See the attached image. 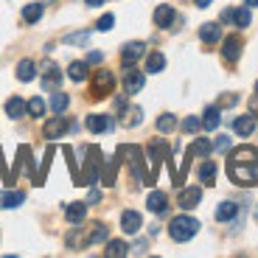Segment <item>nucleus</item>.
<instances>
[{"label":"nucleus","mask_w":258,"mask_h":258,"mask_svg":"<svg viewBox=\"0 0 258 258\" xmlns=\"http://www.w3.org/2000/svg\"><path fill=\"white\" fill-rule=\"evenodd\" d=\"M141 118H143V112L138 110H126V118H123V126H135V123H141Z\"/></svg>","instance_id":"obj_36"},{"label":"nucleus","mask_w":258,"mask_h":258,"mask_svg":"<svg viewBox=\"0 0 258 258\" xmlns=\"http://www.w3.org/2000/svg\"><path fill=\"white\" fill-rule=\"evenodd\" d=\"M87 6H93V9H98V6H104V0H87Z\"/></svg>","instance_id":"obj_46"},{"label":"nucleus","mask_w":258,"mask_h":258,"mask_svg":"<svg viewBox=\"0 0 258 258\" xmlns=\"http://www.w3.org/2000/svg\"><path fill=\"white\" fill-rule=\"evenodd\" d=\"M143 82H146L143 71H132V68H126V73H123V90H126L129 96H135L138 90H143Z\"/></svg>","instance_id":"obj_7"},{"label":"nucleus","mask_w":258,"mask_h":258,"mask_svg":"<svg viewBox=\"0 0 258 258\" xmlns=\"http://www.w3.org/2000/svg\"><path fill=\"white\" fill-rule=\"evenodd\" d=\"M112 126V121H110V115H87V129L90 132H107V129Z\"/></svg>","instance_id":"obj_20"},{"label":"nucleus","mask_w":258,"mask_h":258,"mask_svg":"<svg viewBox=\"0 0 258 258\" xmlns=\"http://www.w3.org/2000/svg\"><path fill=\"white\" fill-rule=\"evenodd\" d=\"M213 180H216V163H213V160H205V163L200 166V182L213 185Z\"/></svg>","instance_id":"obj_23"},{"label":"nucleus","mask_w":258,"mask_h":258,"mask_svg":"<svg viewBox=\"0 0 258 258\" xmlns=\"http://www.w3.org/2000/svg\"><path fill=\"white\" fill-rule=\"evenodd\" d=\"M143 51H146L143 42H126V45L121 48V64L123 68H132V64L143 56Z\"/></svg>","instance_id":"obj_5"},{"label":"nucleus","mask_w":258,"mask_h":258,"mask_svg":"<svg viewBox=\"0 0 258 258\" xmlns=\"http://www.w3.org/2000/svg\"><path fill=\"white\" fill-rule=\"evenodd\" d=\"M211 3H213V0H197V6H200V9H208Z\"/></svg>","instance_id":"obj_47"},{"label":"nucleus","mask_w":258,"mask_h":258,"mask_svg":"<svg viewBox=\"0 0 258 258\" xmlns=\"http://www.w3.org/2000/svg\"><path fill=\"white\" fill-rule=\"evenodd\" d=\"M219 121H222V115H219V107H208L205 110V118H202V126L211 132V129H216L219 126Z\"/></svg>","instance_id":"obj_27"},{"label":"nucleus","mask_w":258,"mask_h":258,"mask_svg":"<svg viewBox=\"0 0 258 258\" xmlns=\"http://www.w3.org/2000/svg\"><path fill=\"white\" fill-rule=\"evenodd\" d=\"M236 101H239V96H236V93H227V96L219 98V107H233Z\"/></svg>","instance_id":"obj_39"},{"label":"nucleus","mask_w":258,"mask_h":258,"mask_svg":"<svg viewBox=\"0 0 258 258\" xmlns=\"http://www.w3.org/2000/svg\"><path fill=\"white\" fill-rule=\"evenodd\" d=\"M37 76V68H34L31 59H23V62L17 64V79L20 82H31V79Z\"/></svg>","instance_id":"obj_22"},{"label":"nucleus","mask_w":258,"mask_h":258,"mask_svg":"<svg viewBox=\"0 0 258 258\" xmlns=\"http://www.w3.org/2000/svg\"><path fill=\"white\" fill-rule=\"evenodd\" d=\"M255 93H258V82H255Z\"/></svg>","instance_id":"obj_49"},{"label":"nucleus","mask_w":258,"mask_h":258,"mask_svg":"<svg viewBox=\"0 0 258 258\" xmlns=\"http://www.w3.org/2000/svg\"><path fill=\"white\" fill-rule=\"evenodd\" d=\"M197 230H200V222L194 219V216H177V219H171V225H168V236H171L174 241L194 239Z\"/></svg>","instance_id":"obj_2"},{"label":"nucleus","mask_w":258,"mask_h":258,"mask_svg":"<svg viewBox=\"0 0 258 258\" xmlns=\"http://www.w3.org/2000/svg\"><path fill=\"white\" fill-rule=\"evenodd\" d=\"M64 244L71 247V250H82V247H87L90 241H87V233H82V227H73V230L68 233Z\"/></svg>","instance_id":"obj_18"},{"label":"nucleus","mask_w":258,"mask_h":258,"mask_svg":"<svg viewBox=\"0 0 258 258\" xmlns=\"http://www.w3.org/2000/svg\"><path fill=\"white\" fill-rule=\"evenodd\" d=\"M219 37H222L219 23H205V26L200 28V39L205 42V45H213V42H219Z\"/></svg>","instance_id":"obj_14"},{"label":"nucleus","mask_w":258,"mask_h":258,"mask_svg":"<svg viewBox=\"0 0 258 258\" xmlns=\"http://www.w3.org/2000/svg\"><path fill=\"white\" fill-rule=\"evenodd\" d=\"M42 71H45V76H42V87H45V90H51V87H56V84L62 82V73H59V68L53 62H48Z\"/></svg>","instance_id":"obj_16"},{"label":"nucleus","mask_w":258,"mask_h":258,"mask_svg":"<svg viewBox=\"0 0 258 258\" xmlns=\"http://www.w3.org/2000/svg\"><path fill=\"white\" fill-rule=\"evenodd\" d=\"M98 200H101V191H98V188H93L90 197H87V202H98Z\"/></svg>","instance_id":"obj_45"},{"label":"nucleus","mask_w":258,"mask_h":258,"mask_svg":"<svg viewBox=\"0 0 258 258\" xmlns=\"http://www.w3.org/2000/svg\"><path fill=\"white\" fill-rule=\"evenodd\" d=\"M112 26H115V17H112V14H104V17L96 23V28H98V31H110Z\"/></svg>","instance_id":"obj_38"},{"label":"nucleus","mask_w":258,"mask_h":258,"mask_svg":"<svg viewBox=\"0 0 258 258\" xmlns=\"http://www.w3.org/2000/svg\"><path fill=\"white\" fill-rule=\"evenodd\" d=\"M236 213H239V205H236V202H222V205L216 208V219L227 222V219H233Z\"/></svg>","instance_id":"obj_25"},{"label":"nucleus","mask_w":258,"mask_h":258,"mask_svg":"<svg viewBox=\"0 0 258 258\" xmlns=\"http://www.w3.org/2000/svg\"><path fill=\"white\" fill-rule=\"evenodd\" d=\"M84 216H87V202H71V205L64 208V219L71 222V225H82Z\"/></svg>","instance_id":"obj_11"},{"label":"nucleus","mask_w":258,"mask_h":258,"mask_svg":"<svg viewBox=\"0 0 258 258\" xmlns=\"http://www.w3.org/2000/svg\"><path fill=\"white\" fill-rule=\"evenodd\" d=\"M68 104H71V98L64 96V93H53L51 96V110L53 112H64L68 110Z\"/></svg>","instance_id":"obj_32"},{"label":"nucleus","mask_w":258,"mask_h":258,"mask_svg":"<svg viewBox=\"0 0 258 258\" xmlns=\"http://www.w3.org/2000/svg\"><path fill=\"white\" fill-rule=\"evenodd\" d=\"M39 17H42V3H28L23 9V23H28V26H34Z\"/></svg>","instance_id":"obj_24"},{"label":"nucleus","mask_w":258,"mask_h":258,"mask_svg":"<svg viewBox=\"0 0 258 258\" xmlns=\"http://www.w3.org/2000/svg\"><path fill=\"white\" fill-rule=\"evenodd\" d=\"M157 129L166 132V135H168V132H174V129H177V118L168 115V112H166V115H160V118H157Z\"/></svg>","instance_id":"obj_33"},{"label":"nucleus","mask_w":258,"mask_h":258,"mask_svg":"<svg viewBox=\"0 0 258 258\" xmlns=\"http://www.w3.org/2000/svg\"><path fill=\"white\" fill-rule=\"evenodd\" d=\"M200 126H202V121L194 118V115H188L185 121H182V129H185V132H200Z\"/></svg>","instance_id":"obj_37"},{"label":"nucleus","mask_w":258,"mask_h":258,"mask_svg":"<svg viewBox=\"0 0 258 258\" xmlns=\"http://www.w3.org/2000/svg\"><path fill=\"white\" fill-rule=\"evenodd\" d=\"M68 118L62 115V112H56V115L51 118V121H45V126H42V132H45V138H59V135H64L68 132Z\"/></svg>","instance_id":"obj_6"},{"label":"nucleus","mask_w":258,"mask_h":258,"mask_svg":"<svg viewBox=\"0 0 258 258\" xmlns=\"http://www.w3.org/2000/svg\"><path fill=\"white\" fill-rule=\"evenodd\" d=\"M227 174L239 185H258V163H233L227 160Z\"/></svg>","instance_id":"obj_1"},{"label":"nucleus","mask_w":258,"mask_h":258,"mask_svg":"<svg viewBox=\"0 0 258 258\" xmlns=\"http://www.w3.org/2000/svg\"><path fill=\"white\" fill-rule=\"evenodd\" d=\"M23 112H26V101H23L20 96H12L6 101V115L17 121V118H23Z\"/></svg>","instance_id":"obj_21"},{"label":"nucleus","mask_w":258,"mask_h":258,"mask_svg":"<svg viewBox=\"0 0 258 258\" xmlns=\"http://www.w3.org/2000/svg\"><path fill=\"white\" fill-rule=\"evenodd\" d=\"M126 252H129V247L126 244H123V241H110V244H107V250H104V255H107V258H121V255H126Z\"/></svg>","instance_id":"obj_30"},{"label":"nucleus","mask_w":258,"mask_h":258,"mask_svg":"<svg viewBox=\"0 0 258 258\" xmlns=\"http://www.w3.org/2000/svg\"><path fill=\"white\" fill-rule=\"evenodd\" d=\"M26 202V194L23 191H3L0 194V208H17Z\"/></svg>","instance_id":"obj_19"},{"label":"nucleus","mask_w":258,"mask_h":258,"mask_svg":"<svg viewBox=\"0 0 258 258\" xmlns=\"http://www.w3.org/2000/svg\"><path fill=\"white\" fill-rule=\"evenodd\" d=\"M26 112H28L31 118H42V112H45V101H42L39 96L31 98V101L26 104Z\"/></svg>","instance_id":"obj_31"},{"label":"nucleus","mask_w":258,"mask_h":258,"mask_svg":"<svg viewBox=\"0 0 258 258\" xmlns=\"http://www.w3.org/2000/svg\"><path fill=\"white\" fill-rule=\"evenodd\" d=\"M87 37H90V34H71V37H68V42H79V45H84V42H87Z\"/></svg>","instance_id":"obj_41"},{"label":"nucleus","mask_w":258,"mask_h":258,"mask_svg":"<svg viewBox=\"0 0 258 258\" xmlns=\"http://www.w3.org/2000/svg\"><path fill=\"white\" fill-rule=\"evenodd\" d=\"M141 227H143V219H141V213L138 211H123L121 213V230L123 233L132 236V233H138Z\"/></svg>","instance_id":"obj_10"},{"label":"nucleus","mask_w":258,"mask_h":258,"mask_svg":"<svg viewBox=\"0 0 258 258\" xmlns=\"http://www.w3.org/2000/svg\"><path fill=\"white\" fill-rule=\"evenodd\" d=\"M174 20H177V12L168 6V3H163V6L155 9V26H157V28H168Z\"/></svg>","instance_id":"obj_12"},{"label":"nucleus","mask_w":258,"mask_h":258,"mask_svg":"<svg viewBox=\"0 0 258 258\" xmlns=\"http://www.w3.org/2000/svg\"><path fill=\"white\" fill-rule=\"evenodd\" d=\"M112 90H115V76H112V71H96V76H93V96L107 98Z\"/></svg>","instance_id":"obj_4"},{"label":"nucleus","mask_w":258,"mask_h":258,"mask_svg":"<svg viewBox=\"0 0 258 258\" xmlns=\"http://www.w3.org/2000/svg\"><path fill=\"white\" fill-rule=\"evenodd\" d=\"M233 132H236L239 138L252 135V132H255V115H241V118H236V121H233Z\"/></svg>","instance_id":"obj_13"},{"label":"nucleus","mask_w":258,"mask_h":258,"mask_svg":"<svg viewBox=\"0 0 258 258\" xmlns=\"http://www.w3.org/2000/svg\"><path fill=\"white\" fill-rule=\"evenodd\" d=\"M163 68H166V56H163L160 51L149 53V59H146V71H149V73H160Z\"/></svg>","instance_id":"obj_26"},{"label":"nucleus","mask_w":258,"mask_h":258,"mask_svg":"<svg viewBox=\"0 0 258 258\" xmlns=\"http://www.w3.org/2000/svg\"><path fill=\"white\" fill-rule=\"evenodd\" d=\"M115 171H118V160H110L107 168H104V177H101L104 185H112V182H115Z\"/></svg>","instance_id":"obj_35"},{"label":"nucleus","mask_w":258,"mask_h":258,"mask_svg":"<svg viewBox=\"0 0 258 258\" xmlns=\"http://www.w3.org/2000/svg\"><path fill=\"white\" fill-rule=\"evenodd\" d=\"M250 110H252V115L258 118V93H255V96L250 98Z\"/></svg>","instance_id":"obj_44"},{"label":"nucleus","mask_w":258,"mask_h":258,"mask_svg":"<svg viewBox=\"0 0 258 258\" xmlns=\"http://www.w3.org/2000/svg\"><path fill=\"white\" fill-rule=\"evenodd\" d=\"M146 205H149V211H152V213H166L168 200H166V194H163V191H152V194H149V200H146Z\"/></svg>","instance_id":"obj_17"},{"label":"nucleus","mask_w":258,"mask_h":258,"mask_svg":"<svg viewBox=\"0 0 258 258\" xmlns=\"http://www.w3.org/2000/svg\"><path fill=\"white\" fill-rule=\"evenodd\" d=\"M247 6H258V0H247Z\"/></svg>","instance_id":"obj_48"},{"label":"nucleus","mask_w":258,"mask_h":258,"mask_svg":"<svg viewBox=\"0 0 258 258\" xmlns=\"http://www.w3.org/2000/svg\"><path fill=\"white\" fill-rule=\"evenodd\" d=\"M107 236H110V230L104 225H93L90 230H87V241L90 244H98V241H107Z\"/></svg>","instance_id":"obj_28"},{"label":"nucleus","mask_w":258,"mask_h":258,"mask_svg":"<svg viewBox=\"0 0 258 258\" xmlns=\"http://www.w3.org/2000/svg\"><path fill=\"white\" fill-rule=\"evenodd\" d=\"M68 76H71L73 82H84V79H87V62H71Z\"/></svg>","instance_id":"obj_29"},{"label":"nucleus","mask_w":258,"mask_h":258,"mask_svg":"<svg viewBox=\"0 0 258 258\" xmlns=\"http://www.w3.org/2000/svg\"><path fill=\"white\" fill-rule=\"evenodd\" d=\"M216 149H219V152H227V149H230V138H219V141H216Z\"/></svg>","instance_id":"obj_42"},{"label":"nucleus","mask_w":258,"mask_h":258,"mask_svg":"<svg viewBox=\"0 0 258 258\" xmlns=\"http://www.w3.org/2000/svg\"><path fill=\"white\" fill-rule=\"evenodd\" d=\"M200 200H202V188H197V185L182 188L180 197H177V202H180L182 211H191V208H197V205H200Z\"/></svg>","instance_id":"obj_8"},{"label":"nucleus","mask_w":258,"mask_h":258,"mask_svg":"<svg viewBox=\"0 0 258 258\" xmlns=\"http://www.w3.org/2000/svg\"><path fill=\"white\" fill-rule=\"evenodd\" d=\"M101 59H104L101 53H98V51H93L90 56H87V64H98V62H101Z\"/></svg>","instance_id":"obj_43"},{"label":"nucleus","mask_w":258,"mask_h":258,"mask_svg":"<svg viewBox=\"0 0 258 258\" xmlns=\"http://www.w3.org/2000/svg\"><path fill=\"white\" fill-rule=\"evenodd\" d=\"M222 56H225V62H236V59L241 56V37H236V34L225 37V48H222Z\"/></svg>","instance_id":"obj_9"},{"label":"nucleus","mask_w":258,"mask_h":258,"mask_svg":"<svg viewBox=\"0 0 258 258\" xmlns=\"http://www.w3.org/2000/svg\"><path fill=\"white\" fill-rule=\"evenodd\" d=\"M90 152V157H87V163H84V171L79 174L76 185H96L98 182V171H101V152H98L96 146L87 149Z\"/></svg>","instance_id":"obj_3"},{"label":"nucleus","mask_w":258,"mask_h":258,"mask_svg":"<svg viewBox=\"0 0 258 258\" xmlns=\"http://www.w3.org/2000/svg\"><path fill=\"white\" fill-rule=\"evenodd\" d=\"M250 9H233V23H236V26L239 28H247L250 26Z\"/></svg>","instance_id":"obj_34"},{"label":"nucleus","mask_w":258,"mask_h":258,"mask_svg":"<svg viewBox=\"0 0 258 258\" xmlns=\"http://www.w3.org/2000/svg\"><path fill=\"white\" fill-rule=\"evenodd\" d=\"M0 171H3V180H6V182H12V174H9L6 160H3V149H0Z\"/></svg>","instance_id":"obj_40"},{"label":"nucleus","mask_w":258,"mask_h":258,"mask_svg":"<svg viewBox=\"0 0 258 258\" xmlns=\"http://www.w3.org/2000/svg\"><path fill=\"white\" fill-rule=\"evenodd\" d=\"M211 149L213 146H211V141H208V138H197V141H194V146L185 152V166H188V160H191V157H197V155H202V157L211 155Z\"/></svg>","instance_id":"obj_15"}]
</instances>
